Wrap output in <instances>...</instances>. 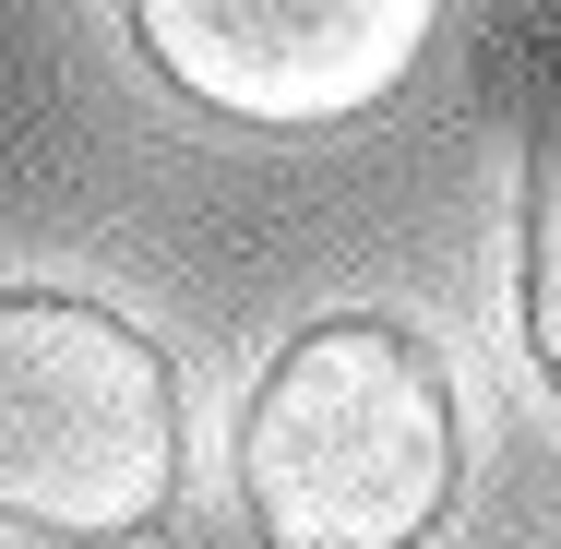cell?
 Returning a JSON list of instances; mask_svg holds the SVG:
<instances>
[{
    "label": "cell",
    "instance_id": "6da1fadb",
    "mask_svg": "<svg viewBox=\"0 0 561 549\" xmlns=\"http://www.w3.org/2000/svg\"><path fill=\"white\" fill-rule=\"evenodd\" d=\"M454 478V370L431 358V334L382 311L311 323L239 419V502L263 549H419Z\"/></svg>",
    "mask_w": 561,
    "mask_h": 549
},
{
    "label": "cell",
    "instance_id": "7a4b0ae2",
    "mask_svg": "<svg viewBox=\"0 0 561 549\" xmlns=\"http://www.w3.org/2000/svg\"><path fill=\"white\" fill-rule=\"evenodd\" d=\"M180 490V370L72 287H0V514L36 538H144Z\"/></svg>",
    "mask_w": 561,
    "mask_h": 549
},
{
    "label": "cell",
    "instance_id": "3957f363",
    "mask_svg": "<svg viewBox=\"0 0 561 549\" xmlns=\"http://www.w3.org/2000/svg\"><path fill=\"white\" fill-rule=\"evenodd\" d=\"M419 0H144L131 36L168 84H192L227 119H346L407 84L419 60Z\"/></svg>",
    "mask_w": 561,
    "mask_h": 549
},
{
    "label": "cell",
    "instance_id": "277c9868",
    "mask_svg": "<svg viewBox=\"0 0 561 549\" xmlns=\"http://www.w3.org/2000/svg\"><path fill=\"white\" fill-rule=\"evenodd\" d=\"M490 84L526 119V346L561 394V48L550 36H490Z\"/></svg>",
    "mask_w": 561,
    "mask_h": 549
}]
</instances>
